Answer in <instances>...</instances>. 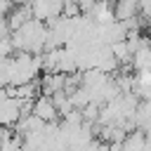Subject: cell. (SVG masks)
<instances>
[{
    "label": "cell",
    "instance_id": "obj_1",
    "mask_svg": "<svg viewBox=\"0 0 151 151\" xmlns=\"http://www.w3.org/2000/svg\"><path fill=\"white\" fill-rule=\"evenodd\" d=\"M33 113H35V116H40L45 123H54V120H57V116H59V109H57V104H54L52 94H38Z\"/></svg>",
    "mask_w": 151,
    "mask_h": 151
}]
</instances>
